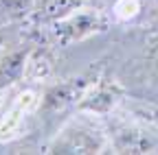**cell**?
<instances>
[{
	"label": "cell",
	"instance_id": "obj_1",
	"mask_svg": "<svg viewBox=\"0 0 158 155\" xmlns=\"http://www.w3.org/2000/svg\"><path fill=\"white\" fill-rule=\"evenodd\" d=\"M108 140L103 131L94 127L92 120L86 116H77L68 120L62 131L55 135V140L48 144V153H79V155H92L103 153Z\"/></svg>",
	"mask_w": 158,
	"mask_h": 155
},
{
	"label": "cell",
	"instance_id": "obj_2",
	"mask_svg": "<svg viewBox=\"0 0 158 155\" xmlns=\"http://www.w3.org/2000/svg\"><path fill=\"white\" fill-rule=\"evenodd\" d=\"M110 26V17L99 11V9H88V7H79L70 15L62 17L59 22H55L53 37L59 46H70L75 42H84L88 37L103 33Z\"/></svg>",
	"mask_w": 158,
	"mask_h": 155
},
{
	"label": "cell",
	"instance_id": "obj_3",
	"mask_svg": "<svg viewBox=\"0 0 158 155\" xmlns=\"http://www.w3.org/2000/svg\"><path fill=\"white\" fill-rule=\"evenodd\" d=\"M37 107H42V101L37 99L35 92L31 90L18 92L11 99V103L0 111V142H11L20 138L27 131L29 120Z\"/></svg>",
	"mask_w": 158,
	"mask_h": 155
},
{
	"label": "cell",
	"instance_id": "obj_4",
	"mask_svg": "<svg viewBox=\"0 0 158 155\" xmlns=\"http://www.w3.org/2000/svg\"><path fill=\"white\" fill-rule=\"evenodd\" d=\"M116 101H118L116 85L106 83V81H94L88 85L81 99L77 101V109L90 116H106L114 109Z\"/></svg>",
	"mask_w": 158,
	"mask_h": 155
},
{
	"label": "cell",
	"instance_id": "obj_5",
	"mask_svg": "<svg viewBox=\"0 0 158 155\" xmlns=\"http://www.w3.org/2000/svg\"><path fill=\"white\" fill-rule=\"evenodd\" d=\"M90 83H86L84 79H66L59 81L55 85H51L46 90V94L42 96V107L46 111H59L70 103H77L84 96V92L88 90Z\"/></svg>",
	"mask_w": 158,
	"mask_h": 155
},
{
	"label": "cell",
	"instance_id": "obj_6",
	"mask_svg": "<svg viewBox=\"0 0 158 155\" xmlns=\"http://www.w3.org/2000/svg\"><path fill=\"white\" fill-rule=\"evenodd\" d=\"M112 146L116 153H156V144L149 133L138 127H118L112 135Z\"/></svg>",
	"mask_w": 158,
	"mask_h": 155
},
{
	"label": "cell",
	"instance_id": "obj_7",
	"mask_svg": "<svg viewBox=\"0 0 158 155\" xmlns=\"http://www.w3.org/2000/svg\"><path fill=\"white\" fill-rule=\"evenodd\" d=\"M84 5H86V0H35V15L40 22L55 24Z\"/></svg>",
	"mask_w": 158,
	"mask_h": 155
},
{
	"label": "cell",
	"instance_id": "obj_8",
	"mask_svg": "<svg viewBox=\"0 0 158 155\" xmlns=\"http://www.w3.org/2000/svg\"><path fill=\"white\" fill-rule=\"evenodd\" d=\"M27 57H29V52H24V50H13V52H7L0 59V83L5 87L24 76Z\"/></svg>",
	"mask_w": 158,
	"mask_h": 155
},
{
	"label": "cell",
	"instance_id": "obj_9",
	"mask_svg": "<svg viewBox=\"0 0 158 155\" xmlns=\"http://www.w3.org/2000/svg\"><path fill=\"white\" fill-rule=\"evenodd\" d=\"M53 70V59L46 50H31L27 57L24 79L29 81H46Z\"/></svg>",
	"mask_w": 158,
	"mask_h": 155
},
{
	"label": "cell",
	"instance_id": "obj_10",
	"mask_svg": "<svg viewBox=\"0 0 158 155\" xmlns=\"http://www.w3.org/2000/svg\"><path fill=\"white\" fill-rule=\"evenodd\" d=\"M35 9V0H0V26L20 22Z\"/></svg>",
	"mask_w": 158,
	"mask_h": 155
},
{
	"label": "cell",
	"instance_id": "obj_11",
	"mask_svg": "<svg viewBox=\"0 0 158 155\" xmlns=\"http://www.w3.org/2000/svg\"><path fill=\"white\" fill-rule=\"evenodd\" d=\"M138 11H141V0H116L112 7V15L121 22H127L132 17H136Z\"/></svg>",
	"mask_w": 158,
	"mask_h": 155
},
{
	"label": "cell",
	"instance_id": "obj_12",
	"mask_svg": "<svg viewBox=\"0 0 158 155\" xmlns=\"http://www.w3.org/2000/svg\"><path fill=\"white\" fill-rule=\"evenodd\" d=\"M149 61H152V70H154V74L158 76V46L152 50V57H149Z\"/></svg>",
	"mask_w": 158,
	"mask_h": 155
},
{
	"label": "cell",
	"instance_id": "obj_13",
	"mask_svg": "<svg viewBox=\"0 0 158 155\" xmlns=\"http://www.w3.org/2000/svg\"><path fill=\"white\" fill-rule=\"evenodd\" d=\"M2 92H5V85H2V83H0V99H2Z\"/></svg>",
	"mask_w": 158,
	"mask_h": 155
}]
</instances>
